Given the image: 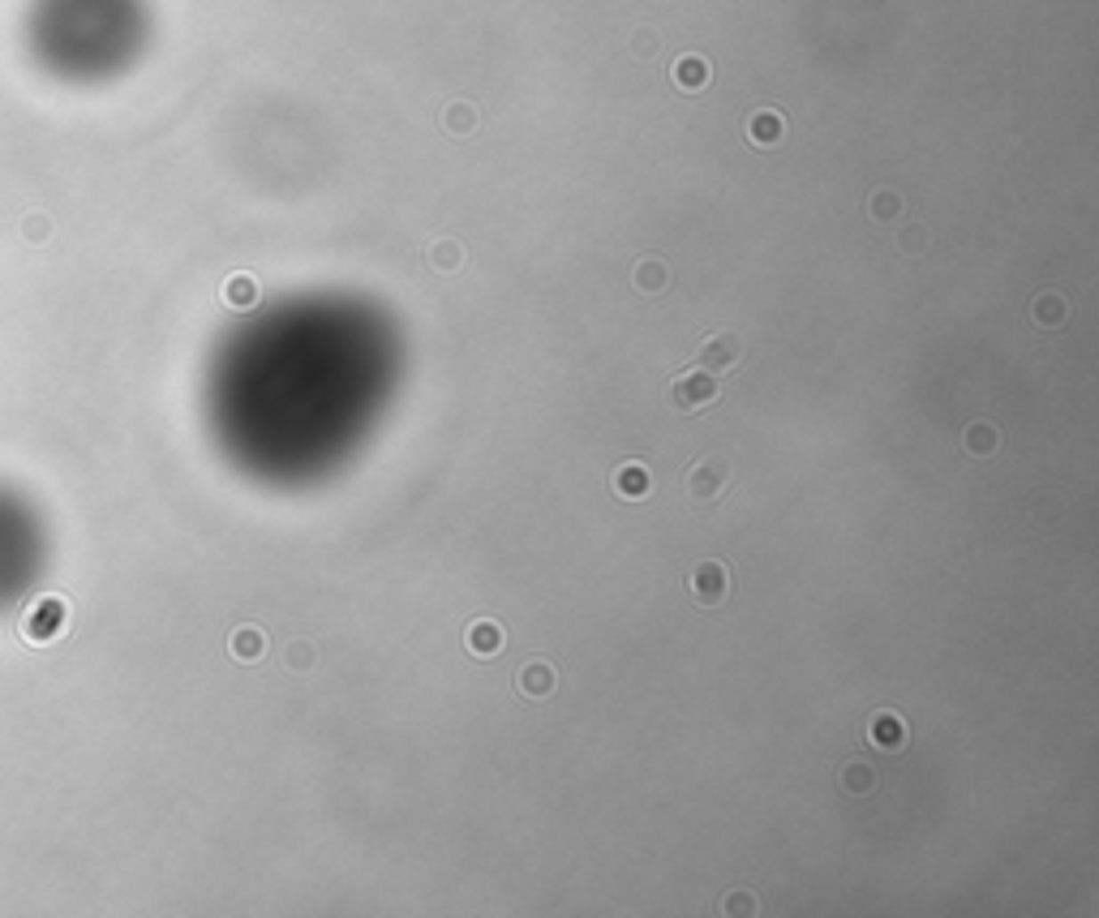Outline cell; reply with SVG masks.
<instances>
[{
  "instance_id": "cell-1",
  "label": "cell",
  "mask_w": 1099,
  "mask_h": 918,
  "mask_svg": "<svg viewBox=\"0 0 1099 918\" xmlns=\"http://www.w3.org/2000/svg\"><path fill=\"white\" fill-rule=\"evenodd\" d=\"M734 489V468L726 455H700L687 463L683 472V494L696 511H713L726 503V494Z\"/></svg>"
},
{
  "instance_id": "cell-2",
  "label": "cell",
  "mask_w": 1099,
  "mask_h": 918,
  "mask_svg": "<svg viewBox=\"0 0 1099 918\" xmlns=\"http://www.w3.org/2000/svg\"><path fill=\"white\" fill-rule=\"evenodd\" d=\"M683 588L700 609H722L731 597V567L722 558H700L683 576Z\"/></svg>"
},
{
  "instance_id": "cell-3",
  "label": "cell",
  "mask_w": 1099,
  "mask_h": 918,
  "mask_svg": "<svg viewBox=\"0 0 1099 918\" xmlns=\"http://www.w3.org/2000/svg\"><path fill=\"white\" fill-rule=\"evenodd\" d=\"M722 399V378H713L705 369H683L670 382V408L675 412H705Z\"/></svg>"
},
{
  "instance_id": "cell-4",
  "label": "cell",
  "mask_w": 1099,
  "mask_h": 918,
  "mask_svg": "<svg viewBox=\"0 0 1099 918\" xmlns=\"http://www.w3.org/2000/svg\"><path fill=\"white\" fill-rule=\"evenodd\" d=\"M739 361H743V339L734 335V331H713V335L696 348V369H705V374H713V378L731 374Z\"/></svg>"
},
{
  "instance_id": "cell-5",
  "label": "cell",
  "mask_w": 1099,
  "mask_h": 918,
  "mask_svg": "<svg viewBox=\"0 0 1099 918\" xmlns=\"http://www.w3.org/2000/svg\"><path fill=\"white\" fill-rule=\"evenodd\" d=\"M512 687H515V696H524L529 704H545L554 691H559V670H554V661L533 656V661H524V665L515 670Z\"/></svg>"
},
{
  "instance_id": "cell-6",
  "label": "cell",
  "mask_w": 1099,
  "mask_h": 918,
  "mask_svg": "<svg viewBox=\"0 0 1099 918\" xmlns=\"http://www.w3.org/2000/svg\"><path fill=\"white\" fill-rule=\"evenodd\" d=\"M906 738H910V729H906L902 713L880 708V713H872V717H868V743H872L877 751H902Z\"/></svg>"
},
{
  "instance_id": "cell-7",
  "label": "cell",
  "mask_w": 1099,
  "mask_h": 918,
  "mask_svg": "<svg viewBox=\"0 0 1099 918\" xmlns=\"http://www.w3.org/2000/svg\"><path fill=\"white\" fill-rule=\"evenodd\" d=\"M1001 430H997V421H988V416H979V421H966V430H962V451L971 459H992L997 451H1001Z\"/></svg>"
},
{
  "instance_id": "cell-8",
  "label": "cell",
  "mask_w": 1099,
  "mask_h": 918,
  "mask_svg": "<svg viewBox=\"0 0 1099 918\" xmlns=\"http://www.w3.org/2000/svg\"><path fill=\"white\" fill-rule=\"evenodd\" d=\"M610 489L618 494V498H627V503H640V498H649L653 477H649V468H644V463L627 459V463H618V468L610 472Z\"/></svg>"
},
{
  "instance_id": "cell-9",
  "label": "cell",
  "mask_w": 1099,
  "mask_h": 918,
  "mask_svg": "<svg viewBox=\"0 0 1099 918\" xmlns=\"http://www.w3.org/2000/svg\"><path fill=\"white\" fill-rule=\"evenodd\" d=\"M1030 322H1035L1039 331H1061V326L1070 322V301H1065L1061 292H1039V296L1030 301Z\"/></svg>"
},
{
  "instance_id": "cell-10",
  "label": "cell",
  "mask_w": 1099,
  "mask_h": 918,
  "mask_svg": "<svg viewBox=\"0 0 1099 918\" xmlns=\"http://www.w3.org/2000/svg\"><path fill=\"white\" fill-rule=\"evenodd\" d=\"M465 648L473 656H494L498 648H503V627L494 623V618H477V623H468V631H465Z\"/></svg>"
},
{
  "instance_id": "cell-11",
  "label": "cell",
  "mask_w": 1099,
  "mask_h": 918,
  "mask_svg": "<svg viewBox=\"0 0 1099 918\" xmlns=\"http://www.w3.org/2000/svg\"><path fill=\"white\" fill-rule=\"evenodd\" d=\"M632 284L644 292V296H661V292L670 288V266L661 262V258H644V262H635Z\"/></svg>"
},
{
  "instance_id": "cell-12",
  "label": "cell",
  "mask_w": 1099,
  "mask_h": 918,
  "mask_svg": "<svg viewBox=\"0 0 1099 918\" xmlns=\"http://www.w3.org/2000/svg\"><path fill=\"white\" fill-rule=\"evenodd\" d=\"M228 648H232V656H237V661L254 665L258 656L267 653V635H263L258 627H237V631H232V640H228Z\"/></svg>"
},
{
  "instance_id": "cell-13",
  "label": "cell",
  "mask_w": 1099,
  "mask_h": 918,
  "mask_svg": "<svg viewBox=\"0 0 1099 918\" xmlns=\"http://www.w3.org/2000/svg\"><path fill=\"white\" fill-rule=\"evenodd\" d=\"M842 790L855 798H868L872 790H877V769L868 764V760H851L846 769H842Z\"/></svg>"
},
{
  "instance_id": "cell-14",
  "label": "cell",
  "mask_w": 1099,
  "mask_h": 918,
  "mask_svg": "<svg viewBox=\"0 0 1099 918\" xmlns=\"http://www.w3.org/2000/svg\"><path fill=\"white\" fill-rule=\"evenodd\" d=\"M314 661H318V648L305 640V635H296V640H288V644H284V665H288L293 674H310V670H314Z\"/></svg>"
},
{
  "instance_id": "cell-15",
  "label": "cell",
  "mask_w": 1099,
  "mask_h": 918,
  "mask_svg": "<svg viewBox=\"0 0 1099 918\" xmlns=\"http://www.w3.org/2000/svg\"><path fill=\"white\" fill-rule=\"evenodd\" d=\"M747 138L756 146H773L778 138H782V117L778 112H756L752 121H747Z\"/></svg>"
},
{
  "instance_id": "cell-16",
  "label": "cell",
  "mask_w": 1099,
  "mask_h": 918,
  "mask_svg": "<svg viewBox=\"0 0 1099 918\" xmlns=\"http://www.w3.org/2000/svg\"><path fill=\"white\" fill-rule=\"evenodd\" d=\"M675 82L683 86V91H700L708 82V65L700 60V56H679V65H675Z\"/></svg>"
},
{
  "instance_id": "cell-17",
  "label": "cell",
  "mask_w": 1099,
  "mask_h": 918,
  "mask_svg": "<svg viewBox=\"0 0 1099 918\" xmlns=\"http://www.w3.org/2000/svg\"><path fill=\"white\" fill-rule=\"evenodd\" d=\"M223 301H228L232 310H249V305L258 301V284H254L249 275H232V279L223 284Z\"/></svg>"
},
{
  "instance_id": "cell-18",
  "label": "cell",
  "mask_w": 1099,
  "mask_h": 918,
  "mask_svg": "<svg viewBox=\"0 0 1099 918\" xmlns=\"http://www.w3.org/2000/svg\"><path fill=\"white\" fill-rule=\"evenodd\" d=\"M430 266H434V270H460V266H465V249H460V241L434 245V249H430Z\"/></svg>"
},
{
  "instance_id": "cell-19",
  "label": "cell",
  "mask_w": 1099,
  "mask_h": 918,
  "mask_svg": "<svg viewBox=\"0 0 1099 918\" xmlns=\"http://www.w3.org/2000/svg\"><path fill=\"white\" fill-rule=\"evenodd\" d=\"M442 129H451V133H473V129H477V112H473L468 103H451V108L442 112Z\"/></svg>"
},
{
  "instance_id": "cell-20",
  "label": "cell",
  "mask_w": 1099,
  "mask_h": 918,
  "mask_svg": "<svg viewBox=\"0 0 1099 918\" xmlns=\"http://www.w3.org/2000/svg\"><path fill=\"white\" fill-rule=\"evenodd\" d=\"M868 211H872V219H893L898 211H902V197L898 194H889V189H880V194H872V202H868Z\"/></svg>"
},
{
  "instance_id": "cell-21",
  "label": "cell",
  "mask_w": 1099,
  "mask_h": 918,
  "mask_svg": "<svg viewBox=\"0 0 1099 918\" xmlns=\"http://www.w3.org/2000/svg\"><path fill=\"white\" fill-rule=\"evenodd\" d=\"M898 249H902V254H924V249H928V228H919V223L902 228V232H898Z\"/></svg>"
},
{
  "instance_id": "cell-22",
  "label": "cell",
  "mask_w": 1099,
  "mask_h": 918,
  "mask_svg": "<svg viewBox=\"0 0 1099 918\" xmlns=\"http://www.w3.org/2000/svg\"><path fill=\"white\" fill-rule=\"evenodd\" d=\"M722 914H756V897L743 893V889H734L726 901H722Z\"/></svg>"
}]
</instances>
